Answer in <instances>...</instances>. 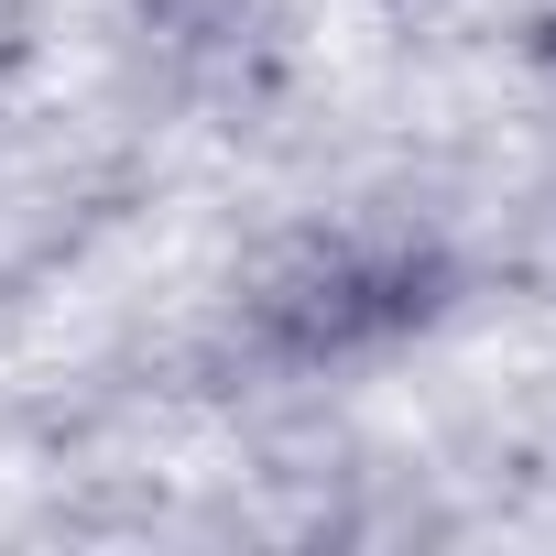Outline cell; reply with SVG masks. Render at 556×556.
Segmentation results:
<instances>
[{
  "instance_id": "1",
  "label": "cell",
  "mask_w": 556,
  "mask_h": 556,
  "mask_svg": "<svg viewBox=\"0 0 556 556\" xmlns=\"http://www.w3.org/2000/svg\"><path fill=\"white\" fill-rule=\"evenodd\" d=\"M437 285H447L437 251H371V240H350V251L295 262L285 285L262 295V339L285 361H361V350L426 328L437 317Z\"/></svg>"
}]
</instances>
